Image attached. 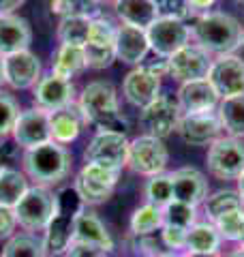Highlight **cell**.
Here are the masks:
<instances>
[{
    "instance_id": "1",
    "label": "cell",
    "mask_w": 244,
    "mask_h": 257,
    "mask_svg": "<svg viewBox=\"0 0 244 257\" xmlns=\"http://www.w3.org/2000/svg\"><path fill=\"white\" fill-rule=\"evenodd\" d=\"M24 174L28 176L30 182L39 184V187H54V184L62 182L71 174L73 157L58 142H45L41 146L24 150L22 157Z\"/></svg>"
},
{
    "instance_id": "2",
    "label": "cell",
    "mask_w": 244,
    "mask_h": 257,
    "mask_svg": "<svg viewBox=\"0 0 244 257\" xmlns=\"http://www.w3.org/2000/svg\"><path fill=\"white\" fill-rule=\"evenodd\" d=\"M77 105L84 114L86 122L94 124L99 131H111V133H127V120L120 114L118 96L113 86L107 82H90L84 92L79 94Z\"/></svg>"
},
{
    "instance_id": "3",
    "label": "cell",
    "mask_w": 244,
    "mask_h": 257,
    "mask_svg": "<svg viewBox=\"0 0 244 257\" xmlns=\"http://www.w3.org/2000/svg\"><path fill=\"white\" fill-rule=\"evenodd\" d=\"M84 202L73 187H67L56 193L54 212L50 223L43 229V242L50 255H64V251L73 242V227H75L77 214L84 210Z\"/></svg>"
},
{
    "instance_id": "4",
    "label": "cell",
    "mask_w": 244,
    "mask_h": 257,
    "mask_svg": "<svg viewBox=\"0 0 244 257\" xmlns=\"http://www.w3.org/2000/svg\"><path fill=\"white\" fill-rule=\"evenodd\" d=\"M193 35L206 52L231 54L244 43V30L240 22L227 13H206L195 22Z\"/></svg>"
},
{
    "instance_id": "5",
    "label": "cell",
    "mask_w": 244,
    "mask_h": 257,
    "mask_svg": "<svg viewBox=\"0 0 244 257\" xmlns=\"http://www.w3.org/2000/svg\"><path fill=\"white\" fill-rule=\"evenodd\" d=\"M54 204H56V193H52L47 187L32 184L26 191V195L20 199V204L13 208L18 225L28 231H43L45 225L50 223Z\"/></svg>"
},
{
    "instance_id": "6",
    "label": "cell",
    "mask_w": 244,
    "mask_h": 257,
    "mask_svg": "<svg viewBox=\"0 0 244 257\" xmlns=\"http://www.w3.org/2000/svg\"><path fill=\"white\" fill-rule=\"evenodd\" d=\"M146 35H148L150 50L157 54L159 58H169V56L176 54L178 50H182L184 45H189L191 30L182 20L159 15V18L152 22V26L146 30Z\"/></svg>"
},
{
    "instance_id": "7",
    "label": "cell",
    "mask_w": 244,
    "mask_h": 257,
    "mask_svg": "<svg viewBox=\"0 0 244 257\" xmlns=\"http://www.w3.org/2000/svg\"><path fill=\"white\" fill-rule=\"evenodd\" d=\"M180 118H182V109L178 105V101H174L172 96L161 94L150 105H146L142 109L140 124L146 131V135L163 140L167 135H172L174 131H178Z\"/></svg>"
},
{
    "instance_id": "8",
    "label": "cell",
    "mask_w": 244,
    "mask_h": 257,
    "mask_svg": "<svg viewBox=\"0 0 244 257\" xmlns=\"http://www.w3.org/2000/svg\"><path fill=\"white\" fill-rule=\"evenodd\" d=\"M167 159H169L167 148L159 138L142 135V138H135L133 142H129L127 165L135 174H142V176L161 174L167 165Z\"/></svg>"
},
{
    "instance_id": "9",
    "label": "cell",
    "mask_w": 244,
    "mask_h": 257,
    "mask_svg": "<svg viewBox=\"0 0 244 257\" xmlns=\"http://www.w3.org/2000/svg\"><path fill=\"white\" fill-rule=\"evenodd\" d=\"M208 170L221 180H235L244 174V144L238 138L212 142L208 150Z\"/></svg>"
},
{
    "instance_id": "10",
    "label": "cell",
    "mask_w": 244,
    "mask_h": 257,
    "mask_svg": "<svg viewBox=\"0 0 244 257\" xmlns=\"http://www.w3.org/2000/svg\"><path fill=\"white\" fill-rule=\"evenodd\" d=\"M127 157H129L127 138L122 133H111V131H99L88 142L84 150L86 163H101L113 167V170H122L127 165Z\"/></svg>"
},
{
    "instance_id": "11",
    "label": "cell",
    "mask_w": 244,
    "mask_h": 257,
    "mask_svg": "<svg viewBox=\"0 0 244 257\" xmlns=\"http://www.w3.org/2000/svg\"><path fill=\"white\" fill-rule=\"evenodd\" d=\"M50 118H52L50 111H45L41 107L20 111L18 120H15V126H13V133H11L13 142L24 150L41 146L45 142H52Z\"/></svg>"
},
{
    "instance_id": "12",
    "label": "cell",
    "mask_w": 244,
    "mask_h": 257,
    "mask_svg": "<svg viewBox=\"0 0 244 257\" xmlns=\"http://www.w3.org/2000/svg\"><path fill=\"white\" fill-rule=\"evenodd\" d=\"M41 79V60L30 50L3 56V82L13 90L35 88Z\"/></svg>"
},
{
    "instance_id": "13",
    "label": "cell",
    "mask_w": 244,
    "mask_h": 257,
    "mask_svg": "<svg viewBox=\"0 0 244 257\" xmlns=\"http://www.w3.org/2000/svg\"><path fill=\"white\" fill-rule=\"evenodd\" d=\"M206 79L223 99L244 94V60L233 54L218 56L216 60H212V67H210Z\"/></svg>"
},
{
    "instance_id": "14",
    "label": "cell",
    "mask_w": 244,
    "mask_h": 257,
    "mask_svg": "<svg viewBox=\"0 0 244 257\" xmlns=\"http://www.w3.org/2000/svg\"><path fill=\"white\" fill-rule=\"evenodd\" d=\"M212 67L210 52L201 45H184L167 58V71L180 82H193V79H206Z\"/></svg>"
},
{
    "instance_id": "15",
    "label": "cell",
    "mask_w": 244,
    "mask_h": 257,
    "mask_svg": "<svg viewBox=\"0 0 244 257\" xmlns=\"http://www.w3.org/2000/svg\"><path fill=\"white\" fill-rule=\"evenodd\" d=\"M35 103L37 107L54 114V111L64 109L71 103H75V86H73L71 79L58 77L54 73L41 75L35 86Z\"/></svg>"
},
{
    "instance_id": "16",
    "label": "cell",
    "mask_w": 244,
    "mask_h": 257,
    "mask_svg": "<svg viewBox=\"0 0 244 257\" xmlns=\"http://www.w3.org/2000/svg\"><path fill=\"white\" fill-rule=\"evenodd\" d=\"M223 131L218 114L214 111H199V114H184L178 124L182 142L191 146H206L218 140V133Z\"/></svg>"
},
{
    "instance_id": "17",
    "label": "cell",
    "mask_w": 244,
    "mask_h": 257,
    "mask_svg": "<svg viewBox=\"0 0 244 257\" xmlns=\"http://www.w3.org/2000/svg\"><path fill=\"white\" fill-rule=\"evenodd\" d=\"M159 77L161 75L152 73V71L146 69L144 64L133 69L131 73H127L125 82H122L125 99L137 109H144L146 105H150L157 96H161L159 94V90H161V79Z\"/></svg>"
},
{
    "instance_id": "18",
    "label": "cell",
    "mask_w": 244,
    "mask_h": 257,
    "mask_svg": "<svg viewBox=\"0 0 244 257\" xmlns=\"http://www.w3.org/2000/svg\"><path fill=\"white\" fill-rule=\"evenodd\" d=\"M218 103V94L208 79H193L182 82L178 90V105L184 114H199V111H212Z\"/></svg>"
},
{
    "instance_id": "19",
    "label": "cell",
    "mask_w": 244,
    "mask_h": 257,
    "mask_svg": "<svg viewBox=\"0 0 244 257\" xmlns=\"http://www.w3.org/2000/svg\"><path fill=\"white\" fill-rule=\"evenodd\" d=\"M32 30L30 24L20 15H0V56H9L22 50H30Z\"/></svg>"
},
{
    "instance_id": "20",
    "label": "cell",
    "mask_w": 244,
    "mask_h": 257,
    "mask_svg": "<svg viewBox=\"0 0 244 257\" xmlns=\"http://www.w3.org/2000/svg\"><path fill=\"white\" fill-rule=\"evenodd\" d=\"M148 52H150V43L146 30L127 26V24L116 28V58H120L127 64H140Z\"/></svg>"
},
{
    "instance_id": "21",
    "label": "cell",
    "mask_w": 244,
    "mask_h": 257,
    "mask_svg": "<svg viewBox=\"0 0 244 257\" xmlns=\"http://www.w3.org/2000/svg\"><path fill=\"white\" fill-rule=\"evenodd\" d=\"M172 184H174V199L176 202H184L189 206L201 204L208 195V184L206 178L199 170L195 167H182L172 174Z\"/></svg>"
},
{
    "instance_id": "22",
    "label": "cell",
    "mask_w": 244,
    "mask_h": 257,
    "mask_svg": "<svg viewBox=\"0 0 244 257\" xmlns=\"http://www.w3.org/2000/svg\"><path fill=\"white\" fill-rule=\"evenodd\" d=\"M73 242L99 246L107 253L113 248V240L109 236L107 227H105V223L94 212H88V210H81L77 214L75 227H73Z\"/></svg>"
},
{
    "instance_id": "23",
    "label": "cell",
    "mask_w": 244,
    "mask_h": 257,
    "mask_svg": "<svg viewBox=\"0 0 244 257\" xmlns=\"http://www.w3.org/2000/svg\"><path fill=\"white\" fill-rule=\"evenodd\" d=\"M86 124V118L81 114V109L75 103H71L69 107L54 111L50 118V126H52V140L58 144H71L79 138L81 126Z\"/></svg>"
},
{
    "instance_id": "24",
    "label": "cell",
    "mask_w": 244,
    "mask_h": 257,
    "mask_svg": "<svg viewBox=\"0 0 244 257\" xmlns=\"http://www.w3.org/2000/svg\"><path fill=\"white\" fill-rule=\"evenodd\" d=\"M113 9L122 24L142 30H148L152 22L161 15L152 0H113Z\"/></svg>"
},
{
    "instance_id": "25",
    "label": "cell",
    "mask_w": 244,
    "mask_h": 257,
    "mask_svg": "<svg viewBox=\"0 0 244 257\" xmlns=\"http://www.w3.org/2000/svg\"><path fill=\"white\" fill-rule=\"evenodd\" d=\"M28 189H30V180L24 172L7 165L0 170V206L13 210L20 204V199L26 195Z\"/></svg>"
},
{
    "instance_id": "26",
    "label": "cell",
    "mask_w": 244,
    "mask_h": 257,
    "mask_svg": "<svg viewBox=\"0 0 244 257\" xmlns=\"http://www.w3.org/2000/svg\"><path fill=\"white\" fill-rule=\"evenodd\" d=\"M88 67L86 62V52L81 45H60L56 52V58L52 64V73L71 79L73 75H77L79 71H84Z\"/></svg>"
},
{
    "instance_id": "27",
    "label": "cell",
    "mask_w": 244,
    "mask_h": 257,
    "mask_svg": "<svg viewBox=\"0 0 244 257\" xmlns=\"http://www.w3.org/2000/svg\"><path fill=\"white\" fill-rule=\"evenodd\" d=\"M218 120L231 138H244V94L223 99L218 105Z\"/></svg>"
},
{
    "instance_id": "28",
    "label": "cell",
    "mask_w": 244,
    "mask_h": 257,
    "mask_svg": "<svg viewBox=\"0 0 244 257\" xmlns=\"http://www.w3.org/2000/svg\"><path fill=\"white\" fill-rule=\"evenodd\" d=\"M221 244V234L210 223H195L186 234V248L191 253H216Z\"/></svg>"
},
{
    "instance_id": "29",
    "label": "cell",
    "mask_w": 244,
    "mask_h": 257,
    "mask_svg": "<svg viewBox=\"0 0 244 257\" xmlns=\"http://www.w3.org/2000/svg\"><path fill=\"white\" fill-rule=\"evenodd\" d=\"M90 24L92 18H81V15H71V18H62L56 30L60 45H81L84 47L90 35Z\"/></svg>"
},
{
    "instance_id": "30",
    "label": "cell",
    "mask_w": 244,
    "mask_h": 257,
    "mask_svg": "<svg viewBox=\"0 0 244 257\" xmlns=\"http://www.w3.org/2000/svg\"><path fill=\"white\" fill-rule=\"evenodd\" d=\"M0 257H47L45 242L32 234H13Z\"/></svg>"
},
{
    "instance_id": "31",
    "label": "cell",
    "mask_w": 244,
    "mask_h": 257,
    "mask_svg": "<svg viewBox=\"0 0 244 257\" xmlns=\"http://www.w3.org/2000/svg\"><path fill=\"white\" fill-rule=\"evenodd\" d=\"M163 208L154 204H144L142 208H137L131 216V231L135 236H150L159 227H163Z\"/></svg>"
},
{
    "instance_id": "32",
    "label": "cell",
    "mask_w": 244,
    "mask_h": 257,
    "mask_svg": "<svg viewBox=\"0 0 244 257\" xmlns=\"http://www.w3.org/2000/svg\"><path fill=\"white\" fill-rule=\"evenodd\" d=\"M146 202L154 204L159 208H165L169 202H174V184H172V174H154L148 178L144 187Z\"/></svg>"
},
{
    "instance_id": "33",
    "label": "cell",
    "mask_w": 244,
    "mask_h": 257,
    "mask_svg": "<svg viewBox=\"0 0 244 257\" xmlns=\"http://www.w3.org/2000/svg\"><path fill=\"white\" fill-rule=\"evenodd\" d=\"M238 208H242V197H240V193L229 191V189L216 191L212 197L206 199V214H208L212 221H216L218 216H223V214L231 212V210H238Z\"/></svg>"
},
{
    "instance_id": "34",
    "label": "cell",
    "mask_w": 244,
    "mask_h": 257,
    "mask_svg": "<svg viewBox=\"0 0 244 257\" xmlns=\"http://www.w3.org/2000/svg\"><path fill=\"white\" fill-rule=\"evenodd\" d=\"M73 189L77 191V195L81 197V202L88 204V206L105 204L111 197V193H113L111 187H105V184L92 182V180H88V178H84V176H79V174H77L75 182H73Z\"/></svg>"
},
{
    "instance_id": "35",
    "label": "cell",
    "mask_w": 244,
    "mask_h": 257,
    "mask_svg": "<svg viewBox=\"0 0 244 257\" xmlns=\"http://www.w3.org/2000/svg\"><path fill=\"white\" fill-rule=\"evenodd\" d=\"M50 9L58 18H71V15H81V18H94L96 3L94 0H50Z\"/></svg>"
},
{
    "instance_id": "36",
    "label": "cell",
    "mask_w": 244,
    "mask_h": 257,
    "mask_svg": "<svg viewBox=\"0 0 244 257\" xmlns=\"http://www.w3.org/2000/svg\"><path fill=\"white\" fill-rule=\"evenodd\" d=\"M163 221L167 225H176V227L189 229L191 225H195V206H189L184 202H169L163 208ZM163 223V225H165Z\"/></svg>"
},
{
    "instance_id": "37",
    "label": "cell",
    "mask_w": 244,
    "mask_h": 257,
    "mask_svg": "<svg viewBox=\"0 0 244 257\" xmlns=\"http://www.w3.org/2000/svg\"><path fill=\"white\" fill-rule=\"evenodd\" d=\"M214 223H216V229H218V234H221V238L242 240V234H244V210L242 208L218 216Z\"/></svg>"
},
{
    "instance_id": "38",
    "label": "cell",
    "mask_w": 244,
    "mask_h": 257,
    "mask_svg": "<svg viewBox=\"0 0 244 257\" xmlns=\"http://www.w3.org/2000/svg\"><path fill=\"white\" fill-rule=\"evenodd\" d=\"M86 43L99 47H116V28H113V24L103 18H92L90 35H88Z\"/></svg>"
},
{
    "instance_id": "39",
    "label": "cell",
    "mask_w": 244,
    "mask_h": 257,
    "mask_svg": "<svg viewBox=\"0 0 244 257\" xmlns=\"http://www.w3.org/2000/svg\"><path fill=\"white\" fill-rule=\"evenodd\" d=\"M18 116H20L18 101L9 92H0V138H9L13 133Z\"/></svg>"
},
{
    "instance_id": "40",
    "label": "cell",
    "mask_w": 244,
    "mask_h": 257,
    "mask_svg": "<svg viewBox=\"0 0 244 257\" xmlns=\"http://www.w3.org/2000/svg\"><path fill=\"white\" fill-rule=\"evenodd\" d=\"M79 176L84 178L92 180V182H99V184H105V187H116L118 182V176H120V170H113V167H107V165H101V163H86L81 167Z\"/></svg>"
},
{
    "instance_id": "41",
    "label": "cell",
    "mask_w": 244,
    "mask_h": 257,
    "mask_svg": "<svg viewBox=\"0 0 244 257\" xmlns=\"http://www.w3.org/2000/svg\"><path fill=\"white\" fill-rule=\"evenodd\" d=\"M157 5V9L161 15L165 18H176V20H184L193 13V5L189 0H152Z\"/></svg>"
},
{
    "instance_id": "42",
    "label": "cell",
    "mask_w": 244,
    "mask_h": 257,
    "mask_svg": "<svg viewBox=\"0 0 244 257\" xmlns=\"http://www.w3.org/2000/svg\"><path fill=\"white\" fill-rule=\"evenodd\" d=\"M186 234H189V229L184 227H176V225H163V231H161V238L163 242H165L167 248H172V251H176V248H182L186 246Z\"/></svg>"
},
{
    "instance_id": "43",
    "label": "cell",
    "mask_w": 244,
    "mask_h": 257,
    "mask_svg": "<svg viewBox=\"0 0 244 257\" xmlns=\"http://www.w3.org/2000/svg\"><path fill=\"white\" fill-rule=\"evenodd\" d=\"M15 229H18V219H15V212L11 208L0 206V242L3 240H9Z\"/></svg>"
},
{
    "instance_id": "44",
    "label": "cell",
    "mask_w": 244,
    "mask_h": 257,
    "mask_svg": "<svg viewBox=\"0 0 244 257\" xmlns=\"http://www.w3.org/2000/svg\"><path fill=\"white\" fill-rule=\"evenodd\" d=\"M64 257H107V251L99 246L81 244V242H71L69 248L64 251Z\"/></svg>"
},
{
    "instance_id": "45",
    "label": "cell",
    "mask_w": 244,
    "mask_h": 257,
    "mask_svg": "<svg viewBox=\"0 0 244 257\" xmlns=\"http://www.w3.org/2000/svg\"><path fill=\"white\" fill-rule=\"evenodd\" d=\"M26 3V0H0V15H9Z\"/></svg>"
},
{
    "instance_id": "46",
    "label": "cell",
    "mask_w": 244,
    "mask_h": 257,
    "mask_svg": "<svg viewBox=\"0 0 244 257\" xmlns=\"http://www.w3.org/2000/svg\"><path fill=\"white\" fill-rule=\"evenodd\" d=\"M193 5V9H208V7H212L216 0H189Z\"/></svg>"
},
{
    "instance_id": "47",
    "label": "cell",
    "mask_w": 244,
    "mask_h": 257,
    "mask_svg": "<svg viewBox=\"0 0 244 257\" xmlns=\"http://www.w3.org/2000/svg\"><path fill=\"white\" fill-rule=\"evenodd\" d=\"M182 257H216V253H186V255H182Z\"/></svg>"
},
{
    "instance_id": "48",
    "label": "cell",
    "mask_w": 244,
    "mask_h": 257,
    "mask_svg": "<svg viewBox=\"0 0 244 257\" xmlns=\"http://www.w3.org/2000/svg\"><path fill=\"white\" fill-rule=\"evenodd\" d=\"M238 187H240V197H242V202H244V174L240 176V178H238Z\"/></svg>"
},
{
    "instance_id": "49",
    "label": "cell",
    "mask_w": 244,
    "mask_h": 257,
    "mask_svg": "<svg viewBox=\"0 0 244 257\" xmlns=\"http://www.w3.org/2000/svg\"><path fill=\"white\" fill-rule=\"evenodd\" d=\"M157 257H182V255H178L176 251H167V253H159Z\"/></svg>"
},
{
    "instance_id": "50",
    "label": "cell",
    "mask_w": 244,
    "mask_h": 257,
    "mask_svg": "<svg viewBox=\"0 0 244 257\" xmlns=\"http://www.w3.org/2000/svg\"><path fill=\"white\" fill-rule=\"evenodd\" d=\"M227 257H244V248H238V251H233V253H229Z\"/></svg>"
},
{
    "instance_id": "51",
    "label": "cell",
    "mask_w": 244,
    "mask_h": 257,
    "mask_svg": "<svg viewBox=\"0 0 244 257\" xmlns=\"http://www.w3.org/2000/svg\"><path fill=\"white\" fill-rule=\"evenodd\" d=\"M3 167H5V150L0 148V170H3Z\"/></svg>"
},
{
    "instance_id": "52",
    "label": "cell",
    "mask_w": 244,
    "mask_h": 257,
    "mask_svg": "<svg viewBox=\"0 0 244 257\" xmlns=\"http://www.w3.org/2000/svg\"><path fill=\"white\" fill-rule=\"evenodd\" d=\"M0 84H3V56H0Z\"/></svg>"
},
{
    "instance_id": "53",
    "label": "cell",
    "mask_w": 244,
    "mask_h": 257,
    "mask_svg": "<svg viewBox=\"0 0 244 257\" xmlns=\"http://www.w3.org/2000/svg\"><path fill=\"white\" fill-rule=\"evenodd\" d=\"M94 3H96V5H99V3H107V0H94Z\"/></svg>"
},
{
    "instance_id": "54",
    "label": "cell",
    "mask_w": 244,
    "mask_h": 257,
    "mask_svg": "<svg viewBox=\"0 0 244 257\" xmlns=\"http://www.w3.org/2000/svg\"><path fill=\"white\" fill-rule=\"evenodd\" d=\"M238 3H240V5H244V0H238Z\"/></svg>"
},
{
    "instance_id": "55",
    "label": "cell",
    "mask_w": 244,
    "mask_h": 257,
    "mask_svg": "<svg viewBox=\"0 0 244 257\" xmlns=\"http://www.w3.org/2000/svg\"><path fill=\"white\" fill-rule=\"evenodd\" d=\"M242 244H244V234H242Z\"/></svg>"
}]
</instances>
